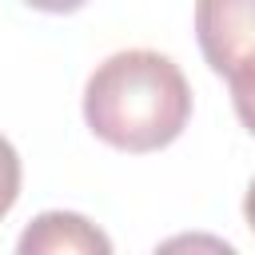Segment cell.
<instances>
[{
  "label": "cell",
  "mask_w": 255,
  "mask_h": 255,
  "mask_svg": "<svg viewBox=\"0 0 255 255\" xmlns=\"http://www.w3.org/2000/svg\"><path fill=\"white\" fill-rule=\"evenodd\" d=\"M28 8H40V12H52V16H64V12H76L84 8L88 0H24Z\"/></svg>",
  "instance_id": "obj_6"
},
{
  "label": "cell",
  "mask_w": 255,
  "mask_h": 255,
  "mask_svg": "<svg viewBox=\"0 0 255 255\" xmlns=\"http://www.w3.org/2000/svg\"><path fill=\"white\" fill-rule=\"evenodd\" d=\"M195 40L207 68L231 76L255 56V0H195Z\"/></svg>",
  "instance_id": "obj_2"
},
{
  "label": "cell",
  "mask_w": 255,
  "mask_h": 255,
  "mask_svg": "<svg viewBox=\"0 0 255 255\" xmlns=\"http://www.w3.org/2000/svg\"><path fill=\"white\" fill-rule=\"evenodd\" d=\"M223 80L231 84V104H235L239 124L255 135V56L247 64H239L231 76H223Z\"/></svg>",
  "instance_id": "obj_4"
},
{
  "label": "cell",
  "mask_w": 255,
  "mask_h": 255,
  "mask_svg": "<svg viewBox=\"0 0 255 255\" xmlns=\"http://www.w3.org/2000/svg\"><path fill=\"white\" fill-rule=\"evenodd\" d=\"M243 219H247V227L255 231V179H251V187H247V195H243Z\"/></svg>",
  "instance_id": "obj_7"
},
{
  "label": "cell",
  "mask_w": 255,
  "mask_h": 255,
  "mask_svg": "<svg viewBox=\"0 0 255 255\" xmlns=\"http://www.w3.org/2000/svg\"><path fill=\"white\" fill-rule=\"evenodd\" d=\"M84 120L120 151H159L191 120V84L179 64L151 48H128L96 64L84 84Z\"/></svg>",
  "instance_id": "obj_1"
},
{
  "label": "cell",
  "mask_w": 255,
  "mask_h": 255,
  "mask_svg": "<svg viewBox=\"0 0 255 255\" xmlns=\"http://www.w3.org/2000/svg\"><path fill=\"white\" fill-rule=\"evenodd\" d=\"M16 199H20V155L0 135V219L16 207Z\"/></svg>",
  "instance_id": "obj_5"
},
{
  "label": "cell",
  "mask_w": 255,
  "mask_h": 255,
  "mask_svg": "<svg viewBox=\"0 0 255 255\" xmlns=\"http://www.w3.org/2000/svg\"><path fill=\"white\" fill-rule=\"evenodd\" d=\"M20 255H108L112 239L76 211H44L20 235Z\"/></svg>",
  "instance_id": "obj_3"
}]
</instances>
